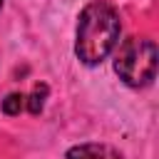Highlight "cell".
Segmentation results:
<instances>
[{"mask_svg":"<svg viewBox=\"0 0 159 159\" xmlns=\"http://www.w3.org/2000/svg\"><path fill=\"white\" fill-rule=\"evenodd\" d=\"M122 32L119 12L107 0H92L82 7L77 17V35H75V55L82 65L94 67L117 47Z\"/></svg>","mask_w":159,"mask_h":159,"instance_id":"obj_1","label":"cell"},{"mask_svg":"<svg viewBox=\"0 0 159 159\" xmlns=\"http://www.w3.org/2000/svg\"><path fill=\"white\" fill-rule=\"evenodd\" d=\"M114 72L129 87H147L157 75V45L147 37H129L114 52Z\"/></svg>","mask_w":159,"mask_h":159,"instance_id":"obj_2","label":"cell"},{"mask_svg":"<svg viewBox=\"0 0 159 159\" xmlns=\"http://www.w3.org/2000/svg\"><path fill=\"white\" fill-rule=\"evenodd\" d=\"M65 159H122V154L107 144H77L67 152Z\"/></svg>","mask_w":159,"mask_h":159,"instance_id":"obj_3","label":"cell"},{"mask_svg":"<svg viewBox=\"0 0 159 159\" xmlns=\"http://www.w3.org/2000/svg\"><path fill=\"white\" fill-rule=\"evenodd\" d=\"M45 97H47V84H37V87L32 89V94L25 97L27 112H30V114H40L42 107H45Z\"/></svg>","mask_w":159,"mask_h":159,"instance_id":"obj_4","label":"cell"},{"mask_svg":"<svg viewBox=\"0 0 159 159\" xmlns=\"http://www.w3.org/2000/svg\"><path fill=\"white\" fill-rule=\"evenodd\" d=\"M22 107H25V94H20V92H10V94L2 99V104H0L2 114H7V117L20 114V112H22Z\"/></svg>","mask_w":159,"mask_h":159,"instance_id":"obj_5","label":"cell"},{"mask_svg":"<svg viewBox=\"0 0 159 159\" xmlns=\"http://www.w3.org/2000/svg\"><path fill=\"white\" fill-rule=\"evenodd\" d=\"M0 7H2V0H0Z\"/></svg>","mask_w":159,"mask_h":159,"instance_id":"obj_6","label":"cell"}]
</instances>
